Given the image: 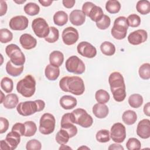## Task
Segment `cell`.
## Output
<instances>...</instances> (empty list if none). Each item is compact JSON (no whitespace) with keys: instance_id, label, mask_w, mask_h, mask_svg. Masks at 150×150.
Returning <instances> with one entry per match:
<instances>
[{"instance_id":"cell-1","label":"cell","mask_w":150,"mask_h":150,"mask_svg":"<svg viewBox=\"0 0 150 150\" xmlns=\"http://www.w3.org/2000/svg\"><path fill=\"white\" fill-rule=\"evenodd\" d=\"M108 83L114 100L117 102L124 101L126 97V88L122 75L117 71L111 73Z\"/></svg>"},{"instance_id":"cell-2","label":"cell","mask_w":150,"mask_h":150,"mask_svg":"<svg viewBox=\"0 0 150 150\" xmlns=\"http://www.w3.org/2000/svg\"><path fill=\"white\" fill-rule=\"evenodd\" d=\"M59 87L64 92H69L76 96H80L85 91L83 79L76 76H65L59 81Z\"/></svg>"},{"instance_id":"cell-3","label":"cell","mask_w":150,"mask_h":150,"mask_svg":"<svg viewBox=\"0 0 150 150\" xmlns=\"http://www.w3.org/2000/svg\"><path fill=\"white\" fill-rule=\"evenodd\" d=\"M16 90L25 97H32L36 90V81L30 74L26 75L16 84Z\"/></svg>"},{"instance_id":"cell-4","label":"cell","mask_w":150,"mask_h":150,"mask_svg":"<svg viewBox=\"0 0 150 150\" xmlns=\"http://www.w3.org/2000/svg\"><path fill=\"white\" fill-rule=\"evenodd\" d=\"M128 28L127 18L122 16H119L114 22V25L111 30V35L115 39L122 40L126 37Z\"/></svg>"},{"instance_id":"cell-5","label":"cell","mask_w":150,"mask_h":150,"mask_svg":"<svg viewBox=\"0 0 150 150\" xmlns=\"http://www.w3.org/2000/svg\"><path fill=\"white\" fill-rule=\"evenodd\" d=\"M5 52L13 64L16 66H23L25 56L18 46L15 44H9L6 47Z\"/></svg>"},{"instance_id":"cell-6","label":"cell","mask_w":150,"mask_h":150,"mask_svg":"<svg viewBox=\"0 0 150 150\" xmlns=\"http://www.w3.org/2000/svg\"><path fill=\"white\" fill-rule=\"evenodd\" d=\"M74 124L79 125L83 128H88L93 123L91 116L83 108H77L71 112Z\"/></svg>"},{"instance_id":"cell-7","label":"cell","mask_w":150,"mask_h":150,"mask_svg":"<svg viewBox=\"0 0 150 150\" xmlns=\"http://www.w3.org/2000/svg\"><path fill=\"white\" fill-rule=\"evenodd\" d=\"M56 120L53 115L50 113L43 114L39 121V132L43 135H49L52 133L55 128Z\"/></svg>"},{"instance_id":"cell-8","label":"cell","mask_w":150,"mask_h":150,"mask_svg":"<svg viewBox=\"0 0 150 150\" xmlns=\"http://www.w3.org/2000/svg\"><path fill=\"white\" fill-rule=\"evenodd\" d=\"M32 28L36 36L40 38H45L49 33L50 27L42 18H37L33 20L32 22Z\"/></svg>"},{"instance_id":"cell-9","label":"cell","mask_w":150,"mask_h":150,"mask_svg":"<svg viewBox=\"0 0 150 150\" xmlns=\"http://www.w3.org/2000/svg\"><path fill=\"white\" fill-rule=\"evenodd\" d=\"M65 66L69 72L76 74H81L85 71L84 62L77 56H71L69 57L66 61Z\"/></svg>"},{"instance_id":"cell-10","label":"cell","mask_w":150,"mask_h":150,"mask_svg":"<svg viewBox=\"0 0 150 150\" xmlns=\"http://www.w3.org/2000/svg\"><path fill=\"white\" fill-rule=\"evenodd\" d=\"M16 110L22 116H29L35 114L36 112H39L36 100L21 102L17 105Z\"/></svg>"},{"instance_id":"cell-11","label":"cell","mask_w":150,"mask_h":150,"mask_svg":"<svg viewBox=\"0 0 150 150\" xmlns=\"http://www.w3.org/2000/svg\"><path fill=\"white\" fill-rule=\"evenodd\" d=\"M110 138L116 143L122 142L126 138L125 126L120 122L114 124L111 128Z\"/></svg>"},{"instance_id":"cell-12","label":"cell","mask_w":150,"mask_h":150,"mask_svg":"<svg viewBox=\"0 0 150 150\" xmlns=\"http://www.w3.org/2000/svg\"><path fill=\"white\" fill-rule=\"evenodd\" d=\"M77 50L79 54L87 58H93L97 54L96 48L91 43L87 42H81L77 46Z\"/></svg>"},{"instance_id":"cell-13","label":"cell","mask_w":150,"mask_h":150,"mask_svg":"<svg viewBox=\"0 0 150 150\" xmlns=\"http://www.w3.org/2000/svg\"><path fill=\"white\" fill-rule=\"evenodd\" d=\"M62 38L63 42L65 45H73L78 40L79 35L76 29L69 26L63 30Z\"/></svg>"},{"instance_id":"cell-14","label":"cell","mask_w":150,"mask_h":150,"mask_svg":"<svg viewBox=\"0 0 150 150\" xmlns=\"http://www.w3.org/2000/svg\"><path fill=\"white\" fill-rule=\"evenodd\" d=\"M28 19L23 15L16 16L12 18L9 23V28L13 30H23L28 26Z\"/></svg>"},{"instance_id":"cell-15","label":"cell","mask_w":150,"mask_h":150,"mask_svg":"<svg viewBox=\"0 0 150 150\" xmlns=\"http://www.w3.org/2000/svg\"><path fill=\"white\" fill-rule=\"evenodd\" d=\"M148 38V33L145 30L138 29L129 34L128 42L132 45H139L145 42Z\"/></svg>"},{"instance_id":"cell-16","label":"cell","mask_w":150,"mask_h":150,"mask_svg":"<svg viewBox=\"0 0 150 150\" xmlns=\"http://www.w3.org/2000/svg\"><path fill=\"white\" fill-rule=\"evenodd\" d=\"M137 134L142 139H148L150 137V121L149 119L141 120L137 127Z\"/></svg>"},{"instance_id":"cell-17","label":"cell","mask_w":150,"mask_h":150,"mask_svg":"<svg viewBox=\"0 0 150 150\" xmlns=\"http://www.w3.org/2000/svg\"><path fill=\"white\" fill-rule=\"evenodd\" d=\"M19 42L23 48L26 50H30L35 47L37 45L36 39L28 33L22 34L20 36Z\"/></svg>"},{"instance_id":"cell-18","label":"cell","mask_w":150,"mask_h":150,"mask_svg":"<svg viewBox=\"0 0 150 150\" xmlns=\"http://www.w3.org/2000/svg\"><path fill=\"white\" fill-rule=\"evenodd\" d=\"M70 22L75 26L82 25L86 20V15L79 9H75L71 12L69 15Z\"/></svg>"},{"instance_id":"cell-19","label":"cell","mask_w":150,"mask_h":150,"mask_svg":"<svg viewBox=\"0 0 150 150\" xmlns=\"http://www.w3.org/2000/svg\"><path fill=\"white\" fill-rule=\"evenodd\" d=\"M21 135L13 131L9 132L5 138V141L8 145L10 150H13L16 149L21 142Z\"/></svg>"},{"instance_id":"cell-20","label":"cell","mask_w":150,"mask_h":150,"mask_svg":"<svg viewBox=\"0 0 150 150\" xmlns=\"http://www.w3.org/2000/svg\"><path fill=\"white\" fill-rule=\"evenodd\" d=\"M59 103L63 109L71 110L77 105V101L75 97L69 95H65L60 98Z\"/></svg>"},{"instance_id":"cell-21","label":"cell","mask_w":150,"mask_h":150,"mask_svg":"<svg viewBox=\"0 0 150 150\" xmlns=\"http://www.w3.org/2000/svg\"><path fill=\"white\" fill-rule=\"evenodd\" d=\"M92 111L97 118H104L108 115L109 110L107 105L105 104L97 103L93 107Z\"/></svg>"},{"instance_id":"cell-22","label":"cell","mask_w":150,"mask_h":150,"mask_svg":"<svg viewBox=\"0 0 150 150\" xmlns=\"http://www.w3.org/2000/svg\"><path fill=\"white\" fill-rule=\"evenodd\" d=\"M64 55L62 52L59 50H54L49 55L50 64L59 67L63 63Z\"/></svg>"},{"instance_id":"cell-23","label":"cell","mask_w":150,"mask_h":150,"mask_svg":"<svg viewBox=\"0 0 150 150\" xmlns=\"http://www.w3.org/2000/svg\"><path fill=\"white\" fill-rule=\"evenodd\" d=\"M45 74L46 77L49 80L54 81L60 75V69L59 67L49 64L45 67Z\"/></svg>"},{"instance_id":"cell-24","label":"cell","mask_w":150,"mask_h":150,"mask_svg":"<svg viewBox=\"0 0 150 150\" xmlns=\"http://www.w3.org/2000/svg\"><path fill=\"white\" fill-rule=\"evenodd\" d=\"M19 103L18 96L14 93L8 94L3 102V105L6 109H13L16 107Z\"/></svg>"},{"instance_id":"cell-25","label":"cell","mask_w":150,"mask_h":150,"mask_svg":"<svg viewBox=\"0 0 150 150\" xmlns=\"http://www.w3.org/2000/svg\"><path fill=\"white\" fill-rule=\"evenodd\" d=\"M23 66H16L9 60L6 64V71L8 74L13 77H17L19 76L23 70Z\"/></svg>"},{"instance_id":"cell-26","label":"cell","mask_w":150,"mask_h":150,"mask_svg":"<svg viewBox=\"0 0 150 150\" xmlns=\"http://www.w3.org/2000/svg\"><path fill=\"white\" fill-rule=\"evenodd\" d=\"M122 120L123 122L128 125L134 124L137 120V113L131 110H127L124 111L122 115Z\"/></svg>"},{"instance_id":"cell-27","label":"cell","mask_w":150,"mask_h":150,"mask_svg":"<svg viewBox=\"0 0 150 150\" xmlns=\"http://www.w3.org/2000/svg\"><path fill=\"white\" fill-rule=\"evenodd\" d=\"M67 21L68 15L64 11H59L53 15V22L57 26H63L67 23Z\"/></svg>"},{"instance_id":"cell-28","label":"cell","mask_w":150,"mask_h":150,"mask_svg":"<svg viewBox=\"0 0 150 150\" xmlns=\"http://www.w3.org/2000/svg\"><path fill=\"white\" fill-rule=\"evenodd\" d=\"M100 50L103 54L106 56H112L115 52V45L110 42L105 41L100 45Z\"/></svg>"},{"instance_id":"cell-29","label":"cell","mask_w":150,"mask_h":150,"mask_svg":"<svg viewBox=\"0 0 150 150\" xmlns=\"http://www.w3.org/2000/svg\"><path fill=\"white\" fill-rule=\"evenodd\" d=\"M128 101L129 105L132 108H138L140 107L143 103V97L139 94H133L129 97Z\"/></svg>"},{"instance_id":"cell-30","label":"cell","mask_w":150,"mask_h":150,"mask_svg":"<svg viewBox=\"0 0 150 150\" xmlns=\"http://www.w3.org/2000/svg\"><path fill=\"white\" fill-rule=\"evenodd\" d=\"M136 9L141 15H146L150 12V2L148 0H141L137 2Z\"/></svg>"},{"instance_id":"cell-31","label":"cell","mask_w":150,"mask_h":150,"mask_svg":"<svg viewBox=\"0 0 150 150\" xmlns=\"http://www.w3.org/2000/svg\"><path fill=\"white\" fill-rule=\"evenodd\" d=\"M105 9L110 13H117L120 11L121 4L118 1L109 0L105 4Z\"/></svg>"},{"instance_id":"cell-32","label":"cell","mask_w":150,"mask_h":150,"mask_svg":"<svg viewBox=\"0 0 150 150\" xmlns=\"http://www.w3.org/2000/svg\"><path fill=\"white\" fill-rule=\"evenodd\" d=\"M61 128L66 130L69 134L70 138L74 137L77 133V128L71 121L61 122Z\"/></svg>"},{"instance_id":"cell-33","label":"cell","mask_w":150,"mask_h":150,"mask_svg":"<svg viewBox=\"0 0 150 150\" xmlns=\"http://www.w3.org/2000/svg\"><path fill=\"white\" fill-rule=\"evenodd\" d=\"M104 13L101 7L95 5L91 10L88 17L94 22L99 21L103 16Z\"/></svg>"},{"instance_id":"cell-34","label":"cell","mask_w":150,"mask_h":150,"mask_svg":"<svg viewBox=\"0 0 150 150\" xmlns=\"http://www.w3.org/2000/svg\"><path fill=\"white\" fill-rule=\"evenodd\" d=\"M23 9L26 14L30 16H35L39 13L40 7L36 3L29 2L25 5Z\"/></svg>"},{"instance_id":"cell-35","label":"cell","mask_w":150,"mask_h":150,"mask_svg":"<svg viewBox=\"0 0 150 150\" xmlns=\"http://www.w3.org/2000/svg\"><path fill=\"white\" fill-rule=\"evenodd\" d=\"M95 98L98 103L105 104L109 101L110 96L107 91L103 89H100L96 92Z\"/></svg>"},{"instance_id":"cell-36","label":"cell","mask_w":150,"mask_h":150,"mask_svg":"<svg viewBox=\"0 0 150 150\" xmlns=\"http://www.w3.org/2000/svg\"><path fill=\"white\" fill-rule=\"evenodd\" d=\"M70 138L68 132L62 128H60V129L57 132L55 137L56 142L60 145L67 144Z\"/></svg>"},{"instance_id":"cell-37","label":"cell","mask_w":150,"mask_h":150,"mask_svg":"<svg viewBox=\"0 0 150 150\" xmlns=\"http://www.w3.org/2000/svg\"><path fill=\"white\" fill-rule=\"evenodd\" d=\"M1 88L6 93H10L13 88V83L11 79L5 77L1 81Z\"/></svg>"},{"instance_id":"cell-38","label":"cell","mask_w":150,"mask_h":150,"mask_svg":"<svg viewBox=\"0 0 150 150\" xmlns=\"http://www.w3.org/2000/svg\"><path fill=\"white\" fill-rule=\"evenodd\" d=\"M25 126V137H30L34 135L37 131V127L36 124L32 121H28L24 123Z\"/></svg>"},{"instance_id":"cell-39","label":"cell","mask_w":150,"mask_h":150,"mask_svg":"<svg viewBox=\"0 0 150 150\" xmlns=\"http://www.w3.org/2000/svg\"><path fill=\"white\" fill-rule=\"evenodd\" d=\"M138 73L139 77L143 80L150 79V64L145 63L142 64L139 68Z\"/></svg>"},{"instance_id":"cell-40","label":"cell","mask_w":150,"mask_h":150,"mask_svg":"<svg viewBox=\"0 0 150 150\" xmlns=\"http://www.w3.org/2000/svg\"><path fill=\"white\" fill-rule=\"evenodd\" d=\"M96 138L97 141L101 143L107 142L110 139V134L108 130L103 129H100L96 133Z\"/></svg>"},{"instance_id":"cell-41","label":"cell","mask_w":150,"mask_h":150,"mask_svg":"<svg viewBox=\"0 0 150 150\" xmlns=\"http://www.w3.org/2000/svg\"><path fill=\"white\" fill-rule=\"evenodd\" d=\"M59 38V30L54 27H50V32L49 35L45 38V40L48 43H54L56 42Z\"/></svg>"},{"instance_id":"cell-42","label":"cell","mask_w":150,"mask_h":150,"mask_svg":"<svg viewBox=\"0 0 150 150\" xmlns=\"http://www.w3.org/2000/svg\"><path fill=\"white\" fill-rule=\"evenodd\" d=\"M13 39L12 33L8 29H1L0 41L2 43H6L11 42Z\"/></svg>"},{"instance_id":"cell-43","label":"cell","mask_w":150,"mask_h":150,"mask_svg":"<svg viewBox=\"0 0 150 150\" xmlns=\"http://www.w3.org/2000/svg\"><path fill=\"white\" fill-rule=\"evenodd\" d=\"M126 147L128 150H138L141 148V143L135 138H130L126 143Z\"/></svg>"},{"instance_id":"cell-44","label":"cell","mask_w":150,"mask_h":150,"mask_svg":"<svg viewBox=\"0 0 150 150\" xmlns=\"http://www.w3.org/2000/svg\"><path fill=\"white\" fill-rule=\"evenodd\" d=\"M141 21L139 16L135 13L129 15L127 18V22L128 26H131L132 28L139 26L140 25Z\"/></svg>"},{"instance_id":"cell-45","label":"cell","mask_w":150,"mask_h":150,"mask_svg":"<svg viewBox=\"0 0 150 150\" xmlns=\"http://www.w3.org/2000/svg\"><path fill=\"white\" fill-rule=\"evenodd\" d=\"M97 27L101 30L107 29L111 24V19L110 17L106 15H104L103 18L98 22H96Z\"/></svg>"},{"instance_id":"cell-46","label":"cell","mask_w":150,"mask_h":150,"mask_svg":"<svg viewBox=\"0 0 150 150\" xmlns=\"http://www.w3.org/2000/svg\"><path fill=\"white\" fill-rule=\"evenodd\" d=\"M41 148V142L36 139H32L28 141L26 145V149L27 150H40Z\"/></svg>"},{"instance_id":"cell-47","label":"cell","mask_w":150,"mask_h":150,"mask_svg":"<svg viewBox=\"0 0 150 150\" xmlns=\"http://www.w3.org/2000/svg\"><path fill=\"white\" fill-rule=\"evenodd\" d=\"M12 131L18 133L21 136H24L25 132V126L21 122L15 123L12 128Z\"/></svg>"},{"instance_id":"cell-48","label":"cell","mask_w":150,"mask_h":150,"mask_svg":"<svg viewBox=\"0 0 150 150\" xmlns=\"http://www.w3.org/2000/svg\"><path fill=\"white\" fill-rule=\"evenodd\" d=\"M94 4L91 2H86L84 3L82 6V12L84 13V15L88 17L89 13L92 9V8L95 6Z\"/></svg>"},{"instance_id":"cell-49","label":"cell","mask_w":150,"mask_h":150,"mask_svg":"<svg viewBox=\"0 0 150 150\" xmlns=\"http://www.w3.org/2000/svg\"><path fill=\"white\" fill-rule=\"evenodd\" d=\"M9 121L8 120L4 117L0 118V133L3 134L9 128Z\"/></svg>"},{"instance_id":"cell-50","label":"cell","mask_w":150,"mask_h":150,"mask_svg":"<svg viewBox=\"0 0 150 150\" xmlns=\"http://www.w3.org/2000/svg\"><path fill=\"white\" fill-rule=\"evenodd\" d=\"M7 4L6 2L4 0L0 1V16H2L6 13L7 11Z\"/></svg>"},{"instance_id":"cell-51","label":"cell","mask_w":150,"mask_h":150,"mask_svg":"<svg viewBox=\"0 0 150 150\" xmlns=\"http://www.w3.org/2000/svg\"><path fill=\"white\" fill-rule=\"evenodd\" d=\"M76 1L74 0H63V6L66 8H71L74 6Z\"/></svg>"},{"instance_id":"cell-52","label":"cell","mask_w":150,"mask_h":150,"mask_svg":"<svg viewBox=\"0 0 150 150\" xmlns=\"http://www.w3.org/2000/svg\"><path fill=\"white\" fill-rule=\"evenodd\" d=\"M109 150H113V149H118V150H124V147L121 145L120 144H118V143L116 144H111L108 147Z\"/></svg>"},{"instance_id":"cell-53","label":"cell","mask_w":150,"mask_h":150,"mask_svg":"<svg viewBox=\"0 0 150 150\" xmlns=\"http://www.w3.org/2000/svg\"><path fill=\"white\" fill-rule=\"evenodd\" d=\"M144 114L149 117L150 115V103L148 102L144 107Z\"/></svg>"},{"instance_id":"cell-54","label":"cell","mask_w":150,"mask_h":150,"mask_svg":"<svg viewBox=\"0 0 150 150\" xmlns=\"http://www.w3.org/2000/svg\"><path fill=\"white\" fill-rule=\"evenodd\" d=\"M0 149L1 150H10L8 145L5 140H1L0 142Z\"/></svg>"},{"instance_id":"cell-55","label":"cell","mask_w":150,"mask_h":150,"mask_svg":"<svg viewBox=\"0 0 150 150\" xmlns=\"http://www.w3.org/2000/svg\"><path fill=\"white\" fill-rule=\"evenodd\" d=\"M39 2L43 6H49L53 2L51 0H39Z\"/></svg>"},{"instance_id":"cell-56","label":"cell","mask_w":150,"mask_h":150,"mask_svg":"<svg viewBox=\"0 0 150 150\" xmlns=\"http://www.w3.org/2000/svg\"><path fill=\"white\" fill-rule=\"evenodd\" d=\"M71 149V148H70V146H69L67 145H65V144L61 145V146L59 148V149Z\"/></svg>"},{"instance_id":"cell-57","label":"cell","mask_w":150,"mask_h":150,"mask_svg":"<svg viewBox=\"0 0 150 150\" xmlns=\"http://www.w3.org/2000/svg\"><path fill=\"white\" fill-rule=\"evenodd\" d=\"M1 103L2 104L5 98V97H6V96H5V94L3 93V92L2 91H1Z\"/></svg>"},{"instance_id":"cell-58","label":"cell","mask_w":150,"mask_h":150,"mask_svg":"<svg viewBox=\"0 0 150 150\" xmlns=\"http://www.w3.org/2000/svg\"><path fill=\"white\" fill-rule=\"evenodd\" d=\"M13 2L16 3V4H23L24 2H26V0H21V1H16V0H13Z\"/></svg>"},{"instance_id":"cell-59","label":"cell","mask_w":150,"mask_h":150,"mask_svg":"<svg viewBox=\"0 0 150 150\" xmlns=\"http://www.w3.org/2000/svg\"><path fill=\"white\" fill-rule=\"evenodd\" d=\"M90 149V148L88 147H87V146H82L81 147H79L78 148V149Z\"/></svg>"},{"instance_id":"cell-60","label":"cell","mask_w":150,"mask_h":150,"mask_svg":"<svg viewBox=\"0 0 150 150\" xmlns=\"http://www.w3.org/2000/svg\"><path fill=\"white\" fill-rule=\"evenodd\" d=\"M1 59H2V61H1V64H2V62H3V58H2V55L1 54Z\"/></svg>"}]
</instances>
